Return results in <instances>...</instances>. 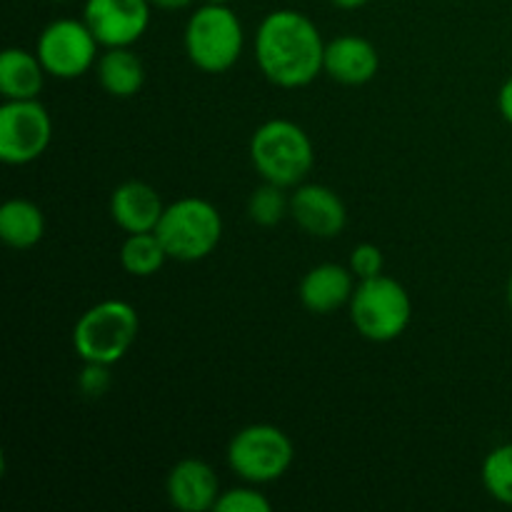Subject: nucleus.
Returning a JSON list of instances; mask_svg holds the SVG:
<instances>
[{"instance_id":"f257e3e1","label":"nucleus","mask_w":512,"mask_h":512,"mask_svg":"<svg viewBox=\"0 0 512 512\" xmlns=\"http://www.w3.org/2000/svg\"><path fill=\"white\" fill-rule=\"evenodd\" d=\"M325 45L318 25L308 15L280 8L258 25L255 60L260 73L278 88H303L323 73Z\"/></svg>"},{"instance_id":"f03ea898","label":"nucleus","mask_w":512,"mask_h":512,"mask_svg":"<svg viewBox=\"0 0 512 512\" xmlns=\"http://www.w3.org/2000/svg\"><path fill=\"white\" fill-rule=\"evenodd\" d=\"M250 160L268 183L298 188L313 170V140L293 120H268L250 138Z\"/></svg>"},{"instance_id":"7ed1b4c3","label":"nucleus","mask_w":512,"mask_h":512,"mask_svg":"<svg viewBox=\"0 0 512 512\" xmlns=\"http://www.w3.org/2000/svg\"><path fill=\"white\" fill-rule=\"evenodd\" d=\"M140 333V318L125 300H103L78 318L73 348L85 363L115 365L128 355Z\"/></svg>"},{"instance_id":"20e7f679","label":"nucleus","mask_w":512,"mask_h":512,"mask_svg":"<svg viewBox=\"0 0 512 512\" xmlns=\"http://www.w3.org/2000/svg\"><path fill=\"white\" fill-rule=\"evenodd\" d=\"M348 308L355 330L373 343L400 338L413 318V300L408 290L388 275L358 280Z\"/></svg>"},{"instance_id":"39448f33","label":"nucleus","mask_w":512,"mask_h":512,"mask_svg":"<svg viewBox=\"0 0 512 512\" xmlns=\"http://www.w3.org/2000/svg\"><path fill=\"white\" fill-rule=\"evenodd\" d=\"M243 23L228 3H205L185 25V50L203 73H225L243 53Z\"/></svg>"},{"instance_id":"423d86ee","label":"nucleus","mask_w":512,"mask_h":512,"mask_svg":"<svg viewBox=\"0 0 512 512\" xmlns=\"http://www.w3.org/2000/svg\"><path fill=\"white\" fill-rule=\"evenodd\" d=\"M160 243L170 260L195 263L213 253L223 238V218L218 208L203 198H180L165 205L158 228Z\"/></svg>"},{"instance_id":"0eeeda50","label":"nucleus","mask_w":512,"mask_h":512,"mask_svg":"<svg viewBox=\"0 0 512 512\" xmlns=\"http://www.w3.org/2000/svg\"><path fill=\"white\" fill-rule=\"evenodd\" d=\"M293 458V440L268 423H255L238 430L228 445L230 470L248 483H275L288 473Z\"/></svg>"},{"instance_id":"6e6552de","label":"nucleus","mask_w":512,"mask_h":512,"mask_svg":"<svg viewBox=\"0 0 512 512\" xmlns=\"http://www.w3.org/2000/svg\"><path fill=\"white\" fill-rule=\"evenodd\" d=\"M98 45V38L85 20L60 18L45 25L35 53H38L48 75L60 80H73L88 73L98 63Z\"/></svg>"},{"instance_id":"1a4fd4ad","label":"nucleus","mask_w":512,"mask_h":512,"mask_svg":"<svg viewBox=\"0 0 512 512\" xmlns=\"http://www.w3.org/2000/svg\"><path fill=\"white\" fill-rule=\"evenodd\" d=\"M53 120L45 105L35 100H5L0 108V160L28 165L48 150Z\"/></svg>"},{"instance_id":"9d476101","label":"nucleus","mask_w":512,"mask_h":512,"mask_svg":"<svg viewBox=\"0 0 512 512\" xmlns=\"http://www.w3.org/2000/svg\"><path fill=\"white\" fill-rule=\"evenodd\" d=\"M150 0H85L83 20L103 48H130L150 25Z\"/></svg>"},{"instance_id":"9b49d317","label":"nucleus","mask_w":512,"mask_h":512,"mask_svg":"<svg viewBox=\"0 0 512 512\" xmlns=\"http://www.w3.org/2000/svg\"><path fill=\"white\" fill-rule=\"evenodd\" d=\"M290 218L313 238H335L348 225V208L335 190L300 183L290 195Z\"/></svg>"},{"instance_id":"f8f14e48","label":"nucleus","mask_w":512,"mask_h":512,"mask_svg":"<svg viewBox=\"0 0 512 512\" xmlns=\"http://www.w3.org/2000/svg\"><path fill=\"white\" fill-rule=\"evenodd\" d=\"M168 500L180 512H205L218 505L220 483L215 470L205 460L185 458L168 473Z\"/></svg>"},{"instance_id":"ddd939ff","label":"nucleus","mask_w":512,"mask_h":512,"mask_svg":"<svg viewBox=\"0 0 512 512\" xmlns=\"http://www.w3.org/2000/svg\"><path fill=\"white\" fill-rule=\"evenodd\" d=\"M378 68V50L360 35H340L325 45L323 73H328L335 83L365 85L378 75Z\"/></svg>"},{"instance_id":"4468645a","label":"nucleus","mask_w":512,"mask_h":512,"mask_svg":"<svg viewBox=\"0 0 512 512\" xmlns=\"http://www.w3.org/2000/svg\"><path fill=\"white\" fill-rule=\"evenodd\" d=\"M165 213V203L158 190L143 180H128L110 195V215L125 233H150L158 228Z\"/></svg>"},{"instance_id":"2eb2a0df","label":"nucleus","mask_w":512,"mask_h":512,"mask_svg":"<svg viewBox=\"0 0 512 512\" xmlns=\"http://www.w3.org/2000/svg\"><path fill=\"white\" fill-rule=\"evenodd\" d=\"M355 290V275L338 263H320L300 280V303L315 315H330L350 303Z\"/></svg>"},{"instance_id":"dca6fc26","label":"nucleus","mask_w":512,"mask_h":512,"mask_svg":"<svg viewBox=\"0 0 512 512\" xmlns=\"http://www.w3.org/2000/svg\"><path fill=\"white\" fill-rule=\"evenodd\" d=\"M48 70L38 53L23 48H8L0 55V93L5 100H35L45 85Z\"/></svg>"},{"instance_id":"f3484780","label":"nucleus","mask_w":512,"mask_h":512,"mask_svg":"<svg viewBox=\"0 0 512 512\" xmlns=\"http://www.w3.org/2000/svg\"><path fill=\"white\" fill-rule=\"evenodd\" d=\"M100 85L113 98H133L145 83V65L130 48H105L95 63Z\"/></svg>"},{"instance_id":"a211bd4d","label":"nucleus","mask_w":512,"mask_h":512,"mask_svg":"<svg viewBox=\"0 0 512 512\" xmlns=\"http://www.w3.org/2000/svg\"><path fill=\"white\" fill-rule=\"evenodd\" d=\"M45 235V215L35 203L13 198L0 208V238L15 250H28L38 245Z\"/></svg>"},{"instance_id":"6ab92c4d","label":"nucleus","mask_w":512,"mask_h":512,"mask_svg":"<svg viewBox=\"0 0 512 512\" xmlns=\"http://www.w3.org/2000/svg\"><path fill=\"white\" fill-rule=\"evenodd\" d=\"M168 260V250L160 243L158 233H130L120 248V263L135 278H150Z\"/></svg>"},{"instance_id":"aec40b11","label":"nucleus","mask_w":512,"mask_h":512,"mask_svg":"<svg viewBox=\"0 0 512 512\" xmlns=\"http://www.w3.org/2000/svg\"><path fill=\"white\" fill-rule=\"evenodd\" d=\"M480 478L490 498L512 508V443L498 445L485 455Z\"/></svg>"},{"instance_id":"412c9836","label":"nucleus","mask_w":512,"mask_h":512,"mask_svg":"<svg viewBox=\"0 0 512 512\" xmlns=\"http://www.w3.org/2000/svg\"><path fill=\"white\" fill-rule=\"evenodd\" d=\"M248 215L255 225H263V228L278 225L285 215H290V198H285V188L265 180L250 195Z\"/></svg>"},{"instance_id":"4be33fe9","label":"nucleus","mask_w":512,"mask_h":512,"mask_svg":"<svg viewBox=\"0 0 512 512\" xmlns=\"http://www.w3.org/2000/svg\"><path fill=\"white\" fill-rule=\"evenodd\" d=\"M218 512H270L273 505L263 493L253 488H233L223 493L215 505Z\"/></svg>"},{"instance_id":"5701e85b","label":"nucleus","mask_w":512,"mask_h":512,"mask_svg":"<svg viewBox=\"0 0 512 512\" xmlns=\"http://www.w3.org/2000/svg\"><path fill=\"white\" fill-rule=\"evenodd\" d=\"M350 270L358 280H368L375 278V275H383L385 268V258H383V250L373 243H360L355 245L353 253H350Z\"/></svg>"},{"instance_id":"b1692460","label":"nucleus","mask_w":512,"mask_h":512,"mask_svg":"<svg viewBox=\"0 0 512 512\" xmlns=\"http://www.w3.org/2000/svg\"><path fill=\"white\" fill-rule=\"evenodd\" d=\"M80 390L90 398H100L108 393L110 388V365L100 363H85V370L80 373Z\"/></svg>"},{"instance_id":"393cba45","label":"nucleus","mask_w":512,"mask_h":512,"mask_svg":"<svg viewBox=\"0 0 512 512\" xmlns=\"http://www.w3.org/2000/svg\"><path fill=\"white\" fill-rule=\"evenodd\" d=\"M498 108H500V115L505 118V123L512 125V75L508 80H505L503 88H500Z\"/></svg>"},{"instance_id":"a878e982","label":"nucleus","mask_w":512,"mask_h":512,"mask_svg":"<svg viewBox=\"0 0 512 512\" xmlns=\"http://www.w3.org/2000/svg\"><path fill=\"white\" fill-rule=\"evenodd\" d=\"M190 3H193V0H150L153 8L168 10V13H173V10H185Z\"/></svg>"},{"instance_id":"bb28decb","label":"nucleus","mask_w":512,"mask_h":512,"mask_svg":"<svg viewBox=\"0 0 512 512\" xmlns=\"http://www.w3.org/2000/svg\"><path fill=\"white\" fill-rule=\"evenodd\" d=\"M330 3H333L335 8H343V10H358V8H363V5H368L370 0H330Z\"/></svg>"},{"instance_id":"cd10ccee","label":"nucleus","mask_w":512,"mask_h":512,"mask_svg":"<svg viewBox=\"0 0 512 512\" xmlns=\"http://www.w3.org/2000/svg\"><path fill=\"white\" fill-rule=\"evenodd\" d=\"M508 305H510V310H512V275H510V280H508Z\"/></svg>"},{"instance_id":"c85d7f7f","label":"nucleus","mask_w":512,"mask_h":512,"mask_svg":"<svg viewBox=\"0 0 512 512\" xmlns=\"http://www.w3.org/2000/svg\"><path fill=\"white\" fill-rule=\"evenodd\" d=\"M205 3H233V0H205Z\"/></svg>"},{"instance_id":"c756f323","label":"nucleus","mask_w":512,"mask_h":512,"mask_svg":"<svg viewBox=\"0 0 512 512\" xmlns=\"http://www.w3.org/2000/svg\"><path fill=\"white\" fill-rule=\"evenodd\" d=\"M55 3H63V0H55Z\"/></svg>"}]
</instances>
